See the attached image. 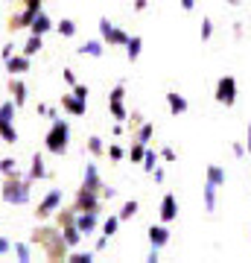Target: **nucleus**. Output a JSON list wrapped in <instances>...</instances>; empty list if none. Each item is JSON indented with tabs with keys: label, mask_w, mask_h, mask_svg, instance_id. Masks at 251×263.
I'll return each instance as SVG.
<instances>
[{
	"label": "nucleus",
	"mask_w": 251,
	"mask_h": 263,
	"mask_svg": "<svg viewBox=\"0 0 251 263\" xmlns=\"http://www.w3.org/2000/svg\"><path fill=\"white\" fill-rule=\"evenodd\" d=\"M111 114L117 117V120H126V108H123V103H111Z\"/></svg>",
	"instance_id": "33"
},
{
	"label": "nucleus",
	"mask_w": 251,
	"mask_h": 263,
	"mask_svg": "<svg viewBox=\"0 0 251 263\" xmlns=\"http://www.w3.org/2000/svg\"><path fill=\"white\" fill-rule=\"evenodd\" d=\"M193 6H196V0H181V9H187V12H190Z\"/></svg>",
	"instance_id": "43"
},
{
	"label": "nucleus",
	"mask_w": 251,
	"mask_h": 263,
	"mask_svg": "<svg viewBox=\"0 0 251 263\" xmlns=\"http://www.w3.org/2000/svg\"><path fill=\"white\" fill-rule=\"evenodd\" d=\"M50 27H53V24H50V18H47L44 12H38L35 18H32V24H29V29H32L35 35H44V32H47Z\"/></svg>",
	"instance_id": "14"
},
{
	"label": "nucleus",
	"mask_w": 251,
	"mask_h": 263,
	"mask_svg": "<svg viewBox=\"0 0 251 263\" xmlns=\"http://www.w3.org/2000/svg\"><path fill=\"white\" fill-rule=\"evenodd\" d=\"M134 9L143 12V9H146V0H134Z\"/></svg>",
	"instance_id": "44"
},
{
	"label": "nucleus",
	"mask_w": 251,
	"mask_h": 263,
	"mask_svg": "<svg viewBox=\"0 0 251 263\" xmlns=\"http://www.w3.org/2000/svg\"><path fill=\"white\" fill-rule=\"evenodd\" d=\"M117 226H120V216H108V219H105V226H103V234L105 237H114Z\"/></svg>",
	"instance_id": "27"
},
{
	"label": "nucleus",
	"mask_w": 251,
	"mask_h": 263,
	"mask_svg": "<svg viewBox=\"0 0 251 263\" xmlns=\"http://www.w3.org/2000/svg\"><path fill=\"white\" fill-rule=\"evenodd\" d=\"M207 181H214L216 187H219V184H225V173L219 167H207Z\"/></svg>",
	"instance_id": "25"
},
{
	"label": "nucleus",
	"mask_w": 251,
	"mask_h": 263,
	"mask_svg": "<svg viewBox=\"0 0 251 263\" xmlns=\"http://www.w3.org/2000/svg\"><path fill=\"white\" fill-rule=\"evenodd\" d=\"M155 161H158V155H155V152H143V170H149V173H152V170H155Z\"/></svg>",
	"instance_id": "30"
},
{
	"label": "nucleus",
	"mask_w": 251,
	"mask_h": 263,
	"mask_svg": "<svg viewBox=\"0 0 251 263\" xmlns=\"http://www.w3.org/2000/svg\"><path fill=\"white\" fill-rule=\"evenodd\" d=\"M15 254H18L21 260H29V246H24V243H15Z\"/></svg>",
	"instance_id": "32"
},
{
	"label": "nucleus",
	"mask_w": 251,
	"mask_h": 263,
	"mask_svg": "<svg viewBox=\"0 0 251 263\" xmlns=\"http://www.w3.org/2000/svg\"><path fill=\"white\" fill-rule=\"evenodd\" d=\"M88 149H91L93 155H100V152H103V141H100V138H91V141H88Z\"/></svg>",
	"instance_id": "34"
},
{
	"label": "nucleus",
	"mask_w": 251,
	"mask_h": 263,
	"mask_svg": "<svg viewBox=\"0 0 251 263\" xmlns=\"http://www.w3.org/2000/svg\"><path fill=\"white\" fill-rule=\"evenodd\" d=\"M79 208L82 211H96V190H79Z\"/></svg>",
	"instance_id": "15"
},
{
	"label": "nucleus",
	"mask_w": 251,
	"mask_h": 263,
	"mask_svg": "<svg viewBox=\"0 0 251 263\" xmlns=\"http://www.w3.org/2000/svg\"><path fill=\"white\" fill-rule=\"evenodd\" d=\"M62 105H65V111H70V114H76V117H79V114H85V100H79V97H62Z\"/></svg>",
	"instance_id": "11"
},
{
	"label": "nucleus",
	"mask_w": 251,
	"mask_h": 263,
	"mask_svg": "<svg viewBox=\"0 0 251 263\" xmlns=\"http://www.w3.org/2000/svg\"><path fill=\"white\" fill-rule=\"evenodd\" d=\"M138 138H140V143H146L149 138H152V126H149V123L143 126V129H140V135H138Z\"/></svg>",
	"instance_id": "37"
},
{
	"label": "nucleus",
	"mask_w": 251,
	"mask_h": 263,
	"mask_svg": "<svg viewBox=\"0 0 251 263\" xmlns=\"http://www.w3.org/2000/svg\"><path fill=\"white\" fill-rule=\"evenodd\" d=\"M38 12H41V0H27V12H24V15L15 21V24H18V27H29Z\"/></svg>",
	"instance_id": "9"
},
{
	"label": "nucleus",
	"mask_w": 251,
	"mask_h": 263,
	"mask_svg": "<svg viewBox=\"0 0 251 263\" xmlns=\"http://www.w3.org/2000/svg\"><path fill=\"white\" fill-rule=\"evenodd\" d=\"M108 155L117 161V158H123V149H120V146H111V149H108Z\"/></svg>",
	"instance_id": "40"
},
{
	"label": "nucleus",
	"mask_w": 251,
	"mask_h": 263,
	"mask_svg": "<svg viewBox=\"0 0 251 263\" xmlns=\"http://www.w3.org/2000/svg\"><path fill=\"white\" fill-rule=\"evenodd\" d=\"M73 97H79V100L88 103V88H85V85H73Z\"/></svg>",
	"instance_id": "35"
},
{
	"label": "nucleus",
	"mask_w": 251,
	"mask_h": 263,
	"mask_svg": "<svg viewBox=\"0 0 251 263\" xmlns=\"http://www.w3.org/2000/svg\"><path fill=\"white\" fill-rule=\"evenodd\" d=\"M167 103H169V111L172 114H184L187 111V100L178 94H167Z\"/></svg>",
	"instance_id": "16"
},
{
	"label": "nucleus",
	"mask_w": 251,
	"mask_h": 263,
	"mask_svg": "<svg viewBox=\"0 0 251 263\" xmlns=\"http://www.w3.org/2000/svg\"><path fill=\"white\" fill-rule=\"evenodd\" d=\"M9 249H12V246H9V240H3V237H0V254H6Z\"/></svg>",
	"instance_id": "41"
},
{
	"label": "nucleus",
	"mask_w": 251,
	"mask_h": 263,
	"mask_svg": "<svg viewBox=\"0 0 251 263\" xmlns=\"http://www.w3.org/2000/svg\"><path fill=\"white\" fill-rule=\"evenodd\" d=\"M143 143H138V146H134V149H131V161H143Z\"/></svg>",
	"instance_id": "38"
},
{
	"label": "nucleus",
	"mask_w": 251,
	"mask_h": 263,
	"mask_svg": "<svg viewBox=\"0 0 251 263\" xmlns=\"http://www.w3.org/2000/svg\"><path fill=\"white\" fill-rule=\"evenodd\" d=\"M3 199H6L9 205H27V202H29V190H27V184H24V181H18V176H15V179L9 176L6 187H3Z\"/></svg>",
	"instance_id": "2"
},
{
	"label": "nucleus",
	"mask_w": 251,
	"mask_h": 263,
	"mask_svg": "<svg viewBox=\"0 0 251 263\" xmlns=\"http://www.w3.org/2000/svg\"><path fill=\"white\" fill-rule=\"evenodd\" d=\"M205 208H207V211H214V208H216V184H214V181H207V184H205Z\"/></svg>",
	"instance_id": "20"
},
{
	"label": "nucleus",
	"mask_w": 251,
	"mask_h": 263,
	"mask_svg": "<svg viewBox=\"0 0 251 263\" xmlns=\"http://www.w3.org/2000/svg\"><path fill=\"white\" fill-rule=\"evenodd\" d=\"M0 138L6 143H18V132H15V126L12 123H0Z\"/></svg>",
	"instance_id": "18"
},
{
	"label": "nucleus",
	"mask_w": 251,
	"mask_h": 263,
	"mask_svg": "<svg viewBox=\"0 0 251 263\" xmlns=\"http://www.w3.org/2000/svg\"><path fill=\"white\" fill-rule=\"evenodd\" d=\"M73 222H76V228H79L82 234H91L93 228H96V211H85V214L76 216Z\"/></svg>",
	"instance_id": "7"
},
{
	"label": "nucleus",
	"mask_w": 251,
	"mask_h": 263,
	"mask_svg": "<svg viewBox=\"0 0 251 263\" xmlns=\"http://www.w3.org/2000/svg\"><path fill=\"white\" fill-rule=\"evenodd\" d=\"M214 27H210V21H202V38H210Z\"/></svg>",
	"instance_id": "39"
},
{
	"label": "nucleus",
	"mask_w": 251,
	"mask_h": 263,
	"mask_svg": "<svg viewBox=\"0 0 251 263\" xmlns=\"http://www.w3.org/2000/svg\"><path fill=\"white\" fill-rule=\"evenodd\" d=\"M123 97H126V91H123V85H117L111 91V103H123Z\"/></svg>",
	"instance_id": "36"
},
{
	"label": "nucleus",
	"mask_w": 251,
	"mask_h": 263,
	"mask_svg": "<svg viewBox=\"0 0 251 263\" xmlns=\"http://www.w3.org/2000/svg\"><path fill=\"white\" fill-rule=\"evenodd\" d=\"M231 3H234V0H231Z\"/></svg>",
	"instance_id": "46"
},
{
	"label": "nucleus",
	"mask_w": 251,
	"mask_h": 263,
	"mask_svg": "<svg viewBox=\"0 0 251 263\" xmlns=\"http://www.w3.org/2000/svg\"><path fill=\"white\" fill-rule=\"evenodd\" d=\"M0 173H3V176H18V164L12 158H3L0 161Z\"/></svg>",
	"instance_id": "26"
},
{
	"label": "nucleus",
	"mask_w": 251,
	"mask_h": 263,
	"mask_svg": "<svg viewBox=\"0 0 251 263\" xmlns=\"http://www.w3.org/2000/svg\"><path fill=\"white\" fill-rule=\"evenodd\" d=\"M6 67H9V73H27L29 70V56H9L6 59Z\"/></svg>",
	"instance_id": "12"
},
{
	"label": "nucleus",
	"mask_w": 251,
	"mask_h": 263,
	"mask_svg": "<svg viewBox=\"0 0 251 263\" xmlns=\"http://www.w3.org/2000/svg\"><path fill=\"white\" fill-rule=\"evenodd\" d=\"M248 152H251V129H248Z\"/></svg>",
	"instance_id": "45"
},
{
	"label": "nucleus",
	"mask_w": 251,
	"mask_h": 263,
	"mask_svg": "<svg viewBox=\"0 0 251 263\" xmlns=\"http://www.w3.org/2000/svg\"><path fill=\"white\" fill-rule=\"evenodd\" d=\"M79 53H85V56H103V44L100 41H88V44L79 47Z\"/></svg>",
	"instance_id": "24"
},
{
	"label": "nucleus",
	"mask_w": 251,
	"mask_h": 263,
	"mask_svg": "<svg viewBox=\"0 0 251 263\" xmlns=\"http://www.w3.org/2000/svg\"><path fill=\"white\" fill-rule=\"evenodd\" d=\"M67 138H70V129H67L65 120L53 117V126H50V135H47V149L53 155H62L67 149Z\"/></svg>",
	"instance_id": "1"
},
{
	"label": "nucleus",
	"mask_w": 251,
	"mask_h": 263,
	"mask_svg": "<svg viewBox=\"0 0 251 263\" xmlns=\"http://www.w3.org/2000/svg\"><path fill=\"white\" fill-rule=\"evenodd\" d=\"M134 214H138V202L131 199V202H126V205H123V211H120V219H131Z\"/></svg>",
	"instance_id": "28"
},
{
	"label": "nucleus",
	"mask_w": 251,
	"mask_h": 263,
	"mask_svg": "<svg viewBox=\"0 0 251 263\" xmlns=\"http://www.w3.org/2000/svg\"><path fill=\"white\" fill-rule=\"evenodd\" d=\"M93 260V252H79V254H70V263H91Z\"/></svg>",
	"instance_id": "31"
},
{
	"label": "nucleus",
	"mask_w": 251,
	"mask_h": 263,
	"mask_svg": "<svg viewBox=\"0 0 251 263\" xmlns=\"http://www.w3.org/2000/svg\"><path fill=\"white\" fill-rule=\"evenodd\" d=\"M149 243L155 246V249H161V246L169 243V231L164 226H152L149 228Z\"/></svg>",
	"instance_id": "10"
},
{
	"label": "nucleus",
	"mask_w": 251,
	"mask_h": 263,
	"mask_svg": "<svg viewBox=\"0 0 251 263\" xmlns=\"http://www.w3.org/2000/svg\"><path fill=\"white\" fill-rule=\"evenodd\" d=\"M15 108H18L15 103H3L0 105V123H12L15 120Z\"/></svg>",
	"instance_id": "22"
},
{
	"label": "nucleus",
	"mask_w": 251,
	"mask_h": 263,
	"mask_svg": "<svg viewBox=\"0 0 251 263\" xmlns=\"http://www.w3.org/2000/svg\"><path fill=\"white\" fill-rule=\"evenodd\" d=\"M100 32H103V38L108 41V44H126V41H129V35H126L123 29L114 27V24H111L108 18L100 21Z\"/></svg>",
	"instance_id": "4"
},
{
	"label": "nucleus",
	"mask_w": 251,
	"mask_h": 263,
	"mask_svg": "<svg viewBox=\"0 0 251 263\" xmlns=\"http://www.w3.org/2000/svg\"><path fill=\"white\" fill-rule=\"evenodd\" d=\"M59 32H62V35H67V38H70V35H73V32H76V24H73V21H62V24H59Z\"/></svg>",
	"instance_id": "29"
},
{
	"label": "nucleus",
	"mask_w": 251,
	"mask_h": 263,
	"mask_svg": "<svg viewBox=\"0 0 251 263\" xmlns=\"http://www.w3.org/2000/svg\"><path fill=\"white\" fill-rule=\"evenodd\" d=\"M62 76H65V82L76 85V76H73V70H65V73H62Z\"/></svg>",
	"instance_id": "42"
},
{
	"label": "nucleus",
	"mask_w": 251,
	"mask_h": 263,
	"mask_svg": "<svg viewBox=\"0 0 251 263\" xmlns=\"http://www.w3.org/2000/svg\"><path fill=\"white\" fill-rule=\"evenodd\" d=\"M12 94H15V105L27 103V85L24 82H12Z\"/></svg>",
	"instance_id": "21"
},
{
	"label": "nucleus",
	"mask_w": 251,
	"mask_h": 263,
	"mask_svg": "<svg viewBox=\"0 0 251 263\" xmlns=\"http://www.w3.org/2000/svg\"><path fill=\"white\" fill-rule=\"evenodd\" d=\"M79 240H82V231L76 228V222L65 219V246H76Z\"/></svg>",
	"instance_id": "13"
},
{
	"label": "nucleus",
	"mask_w": 251,
	"mask_h": 263,
	"mask_svg": "<svg viewBox=\"0 0 251 263\" xmlns=\"http://www.w3.org/2000/svg\"><path fill=\"white\" fill-rule=\"evenodd\" d=\"M82 190H103V181H100V173L93 164L85 167V181H82Z\"/></svg>",
	"instance_id": "8"
},
{
	"label": "nucleus",
	"mask_w": 251,
	"mask_h": 263,
	"mask_svg": "<svg viewBox=\"0 0 251 263\" xmlns=\"http://www.w3.org/2000/svg\"><path fill=\"white\" fill-rule=\"evenodd\" d=\"M38 50H41V35H29V41H27V47H24V56H35Z\"/></svg>",
	"instance_id": "23"
},
{
	"label": "nucleus",
	"mask_w": 251,
	"mask_h": 263,
	"mask_svg": "<svg viewBox=\"0 0 251 263\" xmlns=\"http://www.w3.org/2000/svg\"><path fill=\"white\" fill-rule=\"evenodd\" d=\"M176 216H178V202H176L172 193H167V196L161 199V219H164V222H172Z\"/></svg>",
	"instance_id": "6"
},
{
	"label": "nucleus",
	"mask_w": 251,
	"mask_h": 263,
	"mask_svg": "<svg viewBox=\"0 0 251 263\" xmlns=\"http://www.w3.org/2000/svg\"><path fill=\"white\" fill-rule=\"evenodd\" d=\"M47 170H44V158L41 155H32V170H29V179H44Z\"/></svg>",
	"instance_id": "17"
},
{
	"label": "nucleus",
	"mask_w": 251,
	"mask_h": 263,
	"mask_svg": "<svg viewBox=\"0 0 251 263\" xmlns=\"http://www.w3.org/2000/svg\"><path fill=\"white\" fill-rule=\"evenodd\" d=\"M216 100L222 105H234V100H237V79L234 76H222L219 79V85H216Z\"/></svg>",
	"instance_id": "3"
},
{
	"label": "nucleus",
	"mask_w": 251,
	"mask_h": 263,
	"mask_svg": "<svg viewBox=\"0 0 251 263\" xmlns=\"http://www.w3.org/2000/svg\"><path fill=\"white\" fill-rule=\"evenodd\" d=\"M126 47H129V50H126V53H129V59L134 62V59L140 56V47H143V38H138V35H134V38H129V41H126Z\"/></svg>",
	"instance_id": "19"
},
{
	"label": "nucleus",
	"mask_w": 251,
	"mask_h": 263,
	"mask_svg": "<svg viewBox=\"0 0 251 263\" xmlns=\"http://www.w3.org/2000/svg\"><path fill=\"white\" fill-rule=\"evenodd\" d=\"M59 205H62V190H50L44 196V202L38 205V216H50Z\"/></svg>",
	"instance_id": "5"
}]
</instances>
